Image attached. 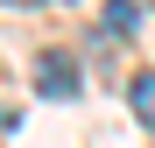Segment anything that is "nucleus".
<instances>
[{"label": "nucleus", "instance_id": "nucleus-2", "mask_svg": "<svg viewBox=\"0 0 155 148\" xmlns=\"http://www.w3.org/2000/svg\"><path fill=\"white\" fill-rule=\"evenodd\" d=\"M127 99H134V120H141V127H155V71H134Z\"/></svg>", "mask_w": 155, "mask_h": 148}, {"label": "nucleus", "instance_id": "nucleus-5", "mask_svg": "<svg viewBox=\"0 0 155 148\" xmlns=\"http://www.w3.org/2000/svg\"><path fill=\"white\" fill-rule=\"evenodd\" d=\"M148 7H155V0H148Z\"/></svg>", "mask_w": 155, "mask_h": 148}, {"label": "nucleus", "instance_id": "nucleus-4", "mask_svg": "<svg viewBox=\"0 0 155 148\" xmlns=\"http://www.w3.org/2000/svg\"><path fill=\"white\" fill-rule=\"evenodd\" d=\"M14 7H28V0H14Z\"/></svg>", "mask_w": 155, "mask_h": 148}, {"label": "nucleus", "instance_id": "nucleus-3", "mask_svg": "<svg viewBox=\"0 0 155 148\" xmlns=\"http://www.w3.org/2000/svg\"><path fill=\"white\" fill-rule=\"evenodd\" d=\"M141 28V7L134 0H106V35H134Z\"/></svg>", "mask_w": 155, "mask_h": 148}, {"label": "nucleus", "instance_id": "nucleus-1", "mask_svg": "<svg viewBox=\"0 0 155 148\" xmlns=\"http://www.w3.org/2000/svg\"><path fill=\"white\" fill-rule=\"evenodd\" d=\"M35 85H42V99H78V57L49 49V57L35 64Z\"/></svg>", "mask_w": 155, "mask_h": 148}]
</instances>
